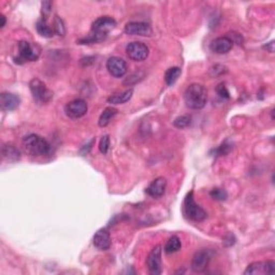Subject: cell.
Instances as JSON below:
<instances>
[{
  "label": "cell",
  "mask_w": 275,
  "mask_h": 275,
  "mask_svg": "<svg viewBox=\"0 0 275 275\" xmlns=\"http://www.w3.org/2000/svg\"><path fill=\"white\" fill-rule=\"evenodd\" d=\"M184 100L189 109L200 110L205 108L207 101L206 88L202 84H191L184 93Z\"/></svg>",
  "instance_id": "6da1fadb"
},
{
  "label": "cell",
  "mask_w": 275,
  "mask_h": 275,
  "mask_svg": "<svg viewBox=\"0 0 275 275\" xmlns=\"http://www.w3.org/2000/svg\"><path fill=\"white\" fill-rule=\"evenodd\" d=\"M26 152L32 156H45L51 153V144L44 138L38 135H29L24 138Z\"/></svg>",
  "instance_id": "7a4b0ae2"
},
{
  "label": "cell",
  "mask_w": 275,
  "mask_h": 275,
  "mask_svg": "<svg viewBox=\"0 0 275 275\" xmlns=\"http://www.w3.org/2000/svg\"><path fill=\"white\" fill-rule=\"evenodd\" d=\"M184 214L193 221H202L207 217V214L194 198V192L188 193L184 201Z\"/></svg>",
  "instance_id": "3957f363"
},
{
  "label": "cell",
  "mask_w": 275,
  "mask_h": 275,
  "mask_svg": "<svg viewBox=\"0 0 275 275\" xmlns=\"http://www.w3.org/2000/svg\"><path fill=\"white\" fill-rule=\"evenodd\" d=\"M29 89L32 97L39 103H48L53 98V93L47 87L45 83L39 78H32L29 82Z\"/></svg>",
  "instance_id": "277c9868"
},
{
  "label": "cell",
  "mask_w": 275,
  "mask_h": 275,
  "mask_svg": "<svg viewBox=\"0 0 275 275\" xmlns=\"http://www.w3.org/2000/svg\"><path fill=\"white\" fill-rule=\"evenodd\" d=\"M126 53L130 60L135 62H143L148 57L149 50L146 44L142 42H130L126 47Z\"/></svg>",
  "instance_id": "5b68a950"
},
{
  "label": "cell",
  "mask_w": 275,
  "mask_h": 275,
  "mask_svg": "<svg viewBox=\"0 0 275 275\" xmlns=\"http://www.w3.org/2000/svg\"><path fill=\"white\" fill-rule=\"evenodd\" d=\"M275 272V263L272 260L256 261L248 265L244 271L245 275L253 274H273Z\"/></svg>",
  "instance_id": "8992f818"
},
{
  "label": "cell",
  "mask_w": 275,
  "mask_h": 275,
  "mask_svg": "<svg viewBox=\"0 0 275 275\" xmlns=\"http://www.w3.org/2000/svg\"><path fill=\"white\" fill-rule=\"evenodd\" d=\"M116 26V21L111 16H101L91 25V32L108 36L109 32Z\"/></svg>",
  "instance_id": "52a82bcc"
},
{
  "label": "cell",
  "mask_w": 275,
  "mask_h": 275,
  "mask_svg": "<svg viewBox=\"0 0 275 275\" xmlns=\"http://www.w3.org/2000/svg\"><path fill=\"white\" fill-rule=\"evenodd\" d=\"M87 103L83 99L72 100L65 107V112L71 119H80L87 113Z\"/></svg>",
  "instance_id": "ba28073f"
},
{
  "label": "cell",
  "mask_w": 275,
  "mask_h": 275,
  "mask_svg": "<svg viewBox=\"0 0 275 275\" xmlns=\"http://www.w3.org/2000/svg\"><path fill=\"white\" fill-rule=\"evenodd\" d=\"M161 246L157 245L150 251L146 258L147 269L152 274L158 275L161 273Z\"/></svg>",
  "instance_id": "9c48e42d"
},
{
  "label": "cell",
  "mask_w": 275,
  "mask_h": 275,
  "mask_svg": "<svg viewBox=\"0 0 275 275\" xmlns=\"http://www.w3.org/2000/svg\"><path fill=\"white\" fill-rule=\"evenodd\" d=\"M107 69L109 73L114 77H122L127 73V64L121 57H110L107 62Z\"/></svg>",
  "instance_id": "30bf717a"
},
{
  "label": "cell",
  "mask_w": 275,
  "mask_h": 275,
  "mask_svg": "<svg viewBox=\"0 0 275 275\" xmlns=\"http://www.w3.org/2000/svg\"><path fill=\"white\" fill-rule=\"evenodd\" d=\"M125 32L129 36L149 37L153 34V29L146 23L143 22H130L125 26Z\"/></svg>",
  "instance_id": "8fae6325"
},
{
  "label": "cell",
  "mask_w": 275,
  "mask_h": 275,
  "mask_svg": "<svg viewBox=\"0 0 275 275\" xmlns=\"http://www.w3.org/2000/svg\"><path fill=\"white\" fill-rule=\"evenodd\" d=\"M211 260V254L206 250H202L196 253L192 260V270L196 273L204 272Z\"/></svg>",
  "instance_id": "7c38bea8"
},
{
  "label": "cell",
  "mask_w": 275,
  "mask_h": 275,
  "mask_svg": "<svg viewBox=\"0 0 275 275\" xmlns=\"http://www.w3.org/2000/svg\"><path fill=\"white\" fill-rule=\"evenodd\" d=\"M18 48V61L23 62H36L39 58V52L34 49L27 41H19Z\"/></svg>",
  "instance_id": "4fadbf2b"
},
{
  "label": "cell",
  "mask_w": 275,
  "mask_h": 275,
  "mask_svg": "<svg viewBox=\"0 0 275 275\" xmlns=\"http://www.w3.org/2000/svg\"><path fill=\"white\" fill-rule=\"evenodd\" d=\"M233 47V42L229 37H219L212 41L209 49L216 54L224 55L229 53Z\"/></svg>",
  "instance_id": "5bb4252c"
},
{
  "label": "cell",
  "mask_w": 275,
  "mask_h": 275,
  "mask_svg": "<svg viewBox=\"0 0 275 275\" xmlns=\"http://www.w3.org/2000/svg\"><path fill=\"white\" fill-rule=\"evenodd\" d=\"M93 243L97 250L107 251L111 246V235L106 228H101L98 230L93 239Z\"/></svg>",
  "instance_id": "9a60e30c"
},
{
  "label": "cell",
  "mask_w": 275,
  "mask_h": 275,
  "mask_svg": "<svg viewBox=\"0 0 275 275\" xmlns=\"http://www.w3.org/2000/svg\"><path fill=\"white\" fill-rule=\"evenodd\" d=\"M167 188V181L165 178H157L155 179L148 187L146 188V193L153 198H159L165 194Z\"/></svg>",
  "instance_id": "2e32d148"
},
{
  "label": "cell",
  "mask_w": 275,
  "mask_h": 275,
  "mask_svg": "<svg viewBox=\"0 0 275 275\" xmlns=\"http://www.w3.org/2000/svg\"><path fill=\"white\" fill-rule=\"evenodd\" d=\"M21 99L19 97L11 93H2L0 95V106L2 111H13L18 108Z\"/></svg>",
  "instance_id": "e0dca14e"
},
{
  "label": "cell",
  "mask_w": 275,
  "mask_h": 275,
  "mask_svg": "<svg viewBox=\"0 0 275 275\" xmlns=\"http://www.w3.org/2000/svg\"><path fill=\"white\" fill-rule=\"evenodd\" d=\"M1 152L3 158L8 160L9 162H15L21 159V153H19V150L15 146L11 145V144L3 145Z\"/></svg>",
  "instance_id": "ac0fdd59"
},
{
  "label": "cell",
  "mask_w": 275,
  "mask_h": 275,
  "mask_svg": "<svg viewBox=\"0 0 275 275\" xmlns=\"http://www.w3.org/2000/svg\"><path fill=\"white\" fill-rule=\"evenodd\" d=\"M134 95V89H127L125 91H123V93L113 95L108 98V102L111 104H123L126 103L127 101H129L132 99V97Z\"/></svg>",
  "instance_id": "d6986e66"
},
{
  "label": "cell",
  "mask_w": 275,
  "mask_h": 275,
  "mask_svg": "<svg viewBox=\"0 0 275 275\" xmlns=\"http://www.w3.org/2000/svg\"><path fill=\"white\" fill-rule=\"evenodd\" d=\"M117 114V110L112 108V107H109L107 109L103 110V112L101 113L100 117H99V121H98V124H99L100 127H107L111 120L113 119V117Z\"/></svg>",
  "instance_id": "ffe728a7"
},
{
  "label": "cell",
  "mask_w": 275,
  "mask_h": 275,
  "mask_svg": "<svg viewBox=\"0 0 275 275\" xmlns=\"http://www.w3.org/2000/svg\"><path fill=\"white\" fill-rule=\"evenodd\" d=\"M36 28H37V31L39 32V35L44 38H52L54 36V30L50 27V26L47 24V21L43 18H41L40 21L37 22Z\"/></svg>",
  "instance_id": "44dd1931"
},
{
  "label": "cell",
  "mask_w": 275,
  "mask_h": 275,
  "mask_svg": "<svg viewBox=\"0 0 275 275\" xmlns=\"http://www.w3.org/2000/svg\"><path fill=\"white\" fill-rule=\"evenodd\" d=\"M181 73H182V70L179 67L169 68L165 73V81H166L167 85H169V86L173 85L176 81H178V78L180 77Z\"/></svg>",
  "instance_id": "7402d4cb"
},
{
  "label": "cell",
  "mask_w": 275,
  "mask_h": 275,
  "mask_svg": "<svg viewBox=\"0 0 275 275\" xmlns=\"http://www.w3.org/2000/svg\"><path fill=\"white\" fill-rule=\"evenodd\" d=\"M182 247V243L181 240L179 237H176V235H173V237L170 238L167 243L165 245V252L167 254H172L175 252H179Z\"/></svg>",
  "instance_id": "603a6c76"
},
{
  "label": "cell",
  "mask_w": 275,
  "mask_h": 275,
  "mask_svg": "<svg viewBox=\"0 0 275 275\" xmlns=\"http://www.w3.org/2000/svg\"><path fill=\"white\" fill-rule=\"evenodd\" d=\"M53 30L57 36L64 37L65 34H66V27H65L64 21L60 16H55L54 17V22H53Z\"/></svg>",
  "instance_id": "cb8c5ba5"
},
{
  "label": "cell",
  "mask_w": 275,
  "mask_h": 275,
  "mask_svg": "<svg viewBox=\"0 0 275 275\" xmlns=\"http://www.w3.org/2000/svg\"><path fill=\"white\" fill-rule=\"evenodd\" d=\"M191 124H192V116H189V115H182V116L176 117L173 122V125L176 128H180V129L191 126Z\"/></svg>",
  "instance_id": "d4e9b609"
},
{
  "label": "cell",
  "mask_w": 275,
  "mask_h": 275,
  "mask_svg": "<svg viewBox=\"0 0 275 275\" xmlns=\"http://www.w3.org/2000/svg\"><path fill=\"white\" fill-rule=\"evenodd\" d=\"M209 196H211L214 200H217V201H224L228 197L227 192L225 191V189H221V188L212 189V191L209 192Z\"/></svg>",
  "instance_id": "484cf974"
},
{
  "label": "cell",
  "mask_w": 275,
  "mask_h": 275,
  "mask_svg": "<svg viewBox=\"0 0 275 275\" xmlns=\"http://www.w3.org/2000/svg\"><path fill=\"white\" fill-rule=\"evenodd\" d=\"M109 149H110V138L107 135L101 138V140L99 142V150L103 155H106L109 152Z\"/></svg>",
  "instance_id": "4316f807"
},
{
  "label": "cell",
  "mask_w": 275,
  "mask_h": 275,
  "mask_svg": "<svg viewBox=\"0 0 275 275\" xmlns=\"http://www.w3.org/2000/svg\"><path fill=\"white\" fill-rule=\"evenodd\" d=\"M231 149H232L231 144H229L228 141H225L218 148H216L214 150L218 156H224V155H227L228 153H230Z\"/></svg>",
  "instance_id": "83f0119b"
},
{
  "label": "cell",
  "mask_w": 275,
  "mask_h": 275,
  "mask_svg": "<svg viewBox=\"0 0 275 275\" xmlns=\"http://www.w3.org/2000/svg\"><path fill=\"white\" fill-rule=\"evenodd\" d=\"M52 3L51 1H42L41 2V13H42V18L47 21L48 16L50 15V13L52 11Z\"/></svg>",
  "instance_id": "f1b7e54d"
},
{
  "label": "cell",
  "mask_w": 275,
  "mask_h": 275,
  "mask_svg": "<svg viewBox=\"0 0 275 275\" xmlns=\"http://www.w3.org/2000/svg\"><path fill=\"white\" fill-rule=\"evenodd\" d=\"M216 91H217V94L222 99H229L230 98V94H229V90L227 89L226 85L224 83L219 84L217 87H216Z\"/></svg>",
  "instance_id": "f546056e"
},
{
  "label": "cell",
  "mask_w": 275,
  "mask_h": 275,
  "mask_svg": "<svg viewBox=\"0 0 275 275\" xmlns=\"http://www.w3.org/2000/svg\"><path fill=\"white\" fill-rule=\"evenodd\" d=\"M264 49L267 50L268 52H270V53H273V52H274V41H270L269 43L265 44Z\"/></svg>",
  "instance_id": "4dcf8cb0"
},
{
  "label": "cell",
  "mask_w": 275,
  "mask_h": 275,
  "mask_svg": "<svg viewBox=\"0 0 275 275\" xmlns=\"http://www.w3.org/2000/svg\"><path fill=\"white\" fill-rule=\"evenodd\" d=\"M93 143H94V140L93 141H90L89 144H87V145H85L82 149H81V153L82 154H87L89 152V149L91 148V145H93Z\"/></svg>",
  "instance_id": "1f68e13d"
},
{
  "label": "cell",
  "mask_w": 275,
  "mask_h": 275,
  "mask_svg": "<svg viewBox=\"0 0 275 275\" xmlns=\"http://www.w3.org/2000/svg\"><path fill=\"white\" fill-rule=\"evenodd\" d=\"M0 18H1V24H0V27L3 28L4 26H5V22H6L5 16H4V15H1V16H0Z\"/></svg>",
  "instance_id": "d6a6232c"
}]
</instances>
